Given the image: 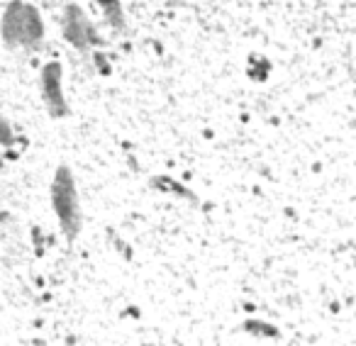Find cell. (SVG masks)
<instances>
[{"label": "cell", "mask_w": 356, "mask_h": 346, "mask_svg": "<svg viewBox=\"0 0 356 346\" xmlns=\"http://www.w3.org/2000/svg\"><path fill=\"white\" fill-rule=\"evenodd\" d=\"M244 329L247 331H254V334H261V336H278V329L271 324H264V322H257V320H249L244 322Z\"/></svg>", "instance_id": "8992f818"}, {"label": "cell", "mask_w": 356, "mask_h": 346, "mask_svg": "<svg viewBox=\"0 0 356 346\" xmlns=\"http://www.w3.org/2000/svg\"><path fill=\"white\" fill-rule=\"evenodd\" d=\"M40 90H42V100H44L47 113L54 120H61L69 115V103H66L64 95V69H61L59 61H49L42 69V79H40Z\"/></svg>", "instance_id": "277c9868"}, {"label": "cell", "mask_w": 356, "mask_h": 346, "mask_svg": "<svg viewBox=\"0 0 356 346\" xmlns=\"http://www.w3.org/2000/svg\"><path fill=\"white\" fill-rule=\"evenodd\" d=\"M0 37L10 49H37L44 40V20L40 10L22 0H10L0 22Z\"/></svg>", "instance_id": "6da1fadb"}, {"label": "cell", "mask_w": 356, "mask_h": 346, "mask_svg": "<svg viewBox=\"0 0 356 346\" xmlns=\"http://www.w3.org/2000/svg\"><path fill=\"white\" fill-rule=\"evenodd\" d=\"M95 6L100 8V13L105 15V20L115 27L118 32H124L127 25H124V10H122V3L120 0H93Z\"/></svg>", "instance_id": "5b68a950"}, {"label": "cell", "mask_w": 356, "mask_h": 346, "mask_svg": "<svg viewBox=\"0 0 356 346\" xmlns=\"http://www.w3.org/2000/svg\"><path fill=\"white\" fill-rule=\"evenodd\" d=\"M61 32H64L66 42L79 51H90L93 47H100V37L95 32L93 22L86 17V13L81 10L76 3L64 8V17H61Z\"/></svg>", "instance_id": "3957f363"}, {"label": "cell", "mask_w": 356, "mask_h": 346, "mask_svg": "<svg viewBox=\"0 0 356 346\" xmlns=\"http://www.w3.org/2000/svg\"><path fill=\"white\" fill-rule=\"evenodd\" d=\"M51 205H54L56 220L69 242H76L81 234V203L79 190H76L74 173L69 166L61 163L54 173V183H51Z\"/></svg>", "instance_id": "7a4b0ae2"}, {"label": "cell", "mask_w": 356, "mask_h": 346, "mask_svg": "<svg viewBox=\"0 0 356 346\" xmlns=\"http://www.w3.org/2000/svg\"><path fill=\"white\" fill-rule=\"evenodd\" d=\"M10 142H13L10 127L6 124V120H0V144H10Z\"/></svg>", "instance_id": "52a82bcc"}]
</instances>
